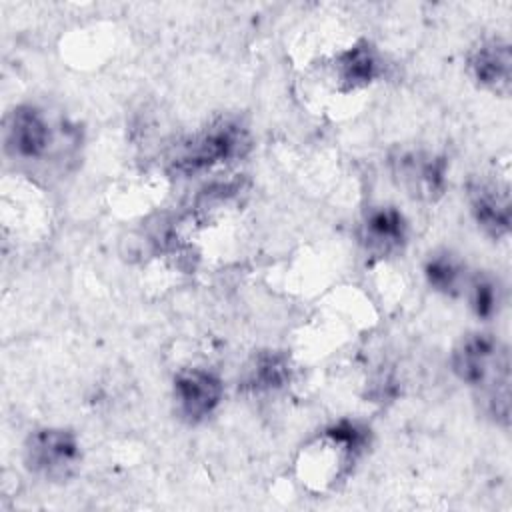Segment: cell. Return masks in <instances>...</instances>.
Instances as JSON below:
<instances>
[{"mask_svg":"<svg viewBox=\"0 0 512 512\" xmlns=\"http://www.w3.org/2000/svg\"><path fill=\"white\" fill-rule=\"evenodd\" d=\"M358 238L366 254L374 258H388L404 248L408 224L402 212L394 206H376L364 214Z\"/></svg>","mask_w":512,"mask_h":512,"instance_id":"cell-8","label":"cell"},{"mask_svg":"<svg viewBox=\"0 0 512 512\" xmlns=\"http://www.w3.org/2000/svg\"><path fill=\"white\" fill-rule=\"evenodd\" d=\"M290 376V360L282 352L264 350L246 364L240 388L250 394H270L284 388L290 382Z\"/></svg>","mask_w":512,"mask_h":512,"instance_id":"cell-12","label":"cell"},{"mask_svg":"<svg viewBox=\"0 0 512 512\" xmlns=\"http://www.w3.org/2000/svg\"><path fill=\"white\" fill-rule=\"evenodd\" d=\"M470 212L484 234L504 238L510 232V194L498 182H472L468 186Z\"/></svg>","mask_w":512,"mask_h":512,"instance_id":"cell-10","label":"cell"},{"mask_svg":"<svg viewBox=\"0 0 512 512\" xmlns=\"http://www.w3.org/2000/svg\"><path fill=\"white\" fill-rule=\"evenodd\" d=\"M394 174L400 184L420 200H436L446 188V160L434 152L408 150L394 160Z\"/></svg>","mask_w":512,"mask_h":512,"instance_id":"cell-7","label":"cell"},{"mask_svg":"<svg viewBox=\"0 0 512 512\" xmlns=\"http://www.w3.org/2000/svg\"><path fill=\"white\" fill-rule=\"evenodd\" d=\"M466 294L470 300V308L478 318H492L500 306V290L498 284L488 276H474L468 280Z\"/></svg>","mask_w":512,"mask_h":512,"instance_id":"cell-14","label":"cell"},{"mask_svg":"<svg viewBox=\"0 0 512 512\" xmlns=\"http://www.w3.org/2000/svg\"><path fill=\"white\" fill-rule=\"evenodd\" d=\"M368 438L370 430L356 420H340L326 426L300 454V480L318 492L338 488L362 458Z\"/></svg>","mask_w":512,"mask_h":512,"instance_id":"cell-2","label":"cell"},{"mask_svg":"<svg viewBox=\"0 0 512 512\" xmlns=\"http://www.w3.org/2000/svg\"><path fill=\"white\" fill-rule=\"evenodd\" d=\"M176 414L188 422L198 424L214 414L222 402V380L206 368H184L174 378Z\"/></svg>","mask_w":512,"mask_h":512,"instance_id":"cell-6","label":"cell"},{"mask_svg":"<svg viewBox=\"0 0 512 512\" xmlns=\"http://www.w3.org/2000/svg\"><path fill=\"white\" fill-rule=\"evenodd\" d=\"M450 364L458 380L478 394L482 410L506 426L510 414L508 348L492 334L472 332L454 346Z\"/></svg>","mask_w":512,"mask_h":512,"instance_id":"cell-1","label":"cell"},{"mask_svg":"<svg viewBox=\"0 0 512 512\" xmlns=\"http://www.w3.org/2000/svg\"><path fill=\"white\" fill-rule=\"evenodd\" d=\"M424 278L430 288H434L440 294H446L450 298H456L466 292L468 286V274L466 266L458 256L442 250L428 256L424 264Z\"/></svg>","mask_w":512,"mask_h":512,"instance_id":"cell-13","label":"cell"},{"mask_svg":"<svg viewBox=\"0 0 512 512\" xmlns=\"http://www.w3.org/2000/svg\"><path fill=\"white\" fill-rule=\"evenodd\" d=\"M250 150L246 128L234 120H216L178 142L170 154V170L196 176L220 164L242 158Z\"/></svg>","mask_w":512,"mask_h":512,"instance_id":"cell-3","label":"cell"},{"mask_svg":"<svg viewBox=\"0 0 512 512\" xmlns=\"http://www.w3.org/2000/svg\"><path fill=\"white\" fill-rule=\"evenodd\" d=\"M26 468L44 480H66L80 464V442L64 428H38L24 442Z\"/></svg>","mask_w":512,"mask_h":512,"instance_id":"cell-4","label":"cell"},{"mask_svg":"<svg viewBox=\"0 0 512 512\" xmlns=\"http://www.w3.org/2000/svg\"><path fill=\"white\" fill-rule=\"evenodd\" d=\"M54 146V130L46 114L32 106H16L4 120V148L8 156L22 162L42 160Z\"/></svg>","mask_w":512,"mask_h":512,"instance_id":"cell-5","label":"cell"},{"mask_svg":"<svg viewBox=\"0 0 512 512\" xmlns=\"http://www.w3.org/2000/svg\"><path fill=\"white\" fill-rule=\"evenodd\" d=\"M380 76V58L368 42H356L340 50L332 60V78L340 92L366 88Z\"/></svg>","mask_w":512,"mask_h":512,"instance_id":"cell-11","label":"cell"},{"mask_svg":"<svg viewBox=\"0 0 512 512\" xmlns=\"http://www.w3.org/2000/svg\"><path fill=\"white\" fill-rule=\"evenodd\" d=\"M468 70L474 82L498 96H508L512 82L510 46L502 38L482 40L468 56Z\"/></svg>","mask_w":512,"mask_h":512,"instance_id":"cell-9","label":"cell"}]
</instances>
